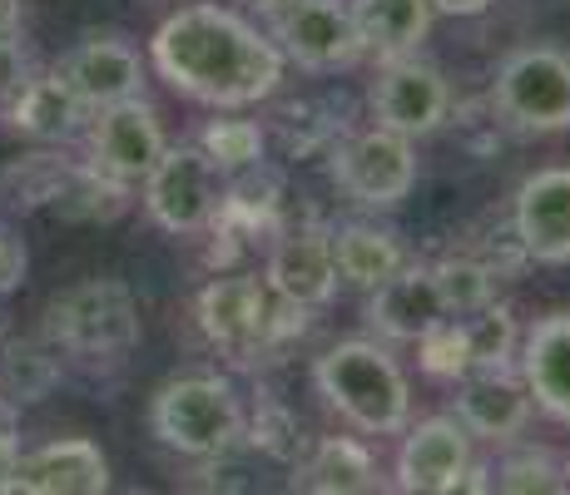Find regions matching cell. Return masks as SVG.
Listing matches in <instances>:
<instances>
[{"instance_id":"8fae6325","label":"cell","mask_w":570,"mask_h":495,"mask_svg":"<svg viewBox=\"0 0 570 495\" xmlns=\"http://www.w3.org/2000/svg\"><path fill=\"white\" fill-rule=\"evenodd\" d=\"M333 179L353 204L397 208L416 184V149H412V139L372 125L333 154Z\"/></svg>"},{"instance_id":"f546056e","label":"cell","mask_w":570,"mask_h":495,"mask_svg":"<svg viewBox=\"0 0 570 495\" xmlns=\"http://www.w3.org/2000/svg\"><path fill=\"white\" fill-rule=\"evenodd\" d=\"M244 442H254L273 461H293L298 456V426L283 406H258L254 422H244Z\"/></svg>"},{"instance_id":"f1b7e54d","label":"cell","mask_w":570,"mask_h":495,"mask_svg":"<svg viewBox=\"0 0 570 495\" xmlns=\"http://www.w3.org/2000/svg\"><path fill=\"white\" fill-rule=\"evenodd\" d=\"M497 491H511V495H556L566 491V461H556L551 451H511L507 461L497 466Z\"/></svg>"},{"instance_id":"ba28073f","label":"cell","mask_w":570,"mask_h":495,"mask_svg":"<svg viewBox=\"0 0 570 495\" xmlns=\"http://www.w3.org/2000/svg\"><path fill=\"white\" fill-rule=\"evenodd\" d=\"M268 20H273V46L298 70L337 75L363 60V40L353 30L347 0H273Z\"/></svg>"},{"instance_id":"8992f818","label":"cell","mask_w":570,"mask_h":495,"mask_svg":"<svg viewBox=\"0 0 570 495\" xmlns=\"http://www.w3.org/2000/svg\"><path fill=\"white\" fill-rule=\"evenodd\" d=\"M491 105L521 135H570V55L556 46L511 50L491 85Z\"/></svg>"},{"instance_id":"5b68a950","label":"cell","mask_w":570,"mask_h":495,"mask_svg":"<svg viewBox=\"0 0 570 495\" xmlns=\"http://www.w3.org/2000/svg\"><path fill=\"white\" fill-rule=\"evenodd\" d=\"M46 343L80 362H125L139 347V303L119 278H85L46 307Z\"/></svg>"},{"instance_id":"4316f807","label":"cell","mask_w":570,"mask_h":495,"mask_svg":"<svg viewBox=\"0 0 570 495\" xmlns=\"http://www.w3.org/2000/svg\"><path fill=\"white\" fill-rule=\"evenodd\" d=\"M416 362L432 382L442 387H456V382L471 372V343H466V323L462 317H442L432 323L422 337H416Z\"/></svg>"},{"instance_id":"3957f363","label":"cell","mask_w":570,"mask_h":495,"mask_svg":"<svg viewBox=\"0 0 570 495\" xmlns=\"http://www.w3.org/2000/svg\"><path fill=\"white\" fill-rule=\"evenodd\" d=\"M244 402L224 377L189 372V377L164 382L149 402V432L159 446L189 461H224L228 451L244 442Z\"/></svg>"},{"instance_id":"7402d4cb","label":"cell","mask_w":570,"mask_h":495,"mask_svg":"<svg viewBox=\"0 0 570 495\" xmlns=\"http://www.w3.org/2000/svg\"><path fill=\"white\" fill-rule=\"evenodd\" d=\"M293 486L298 491H317V495H363L377 491V461L363 442L353 436H323L308 456L293 466Z\"/></svg>"},{"instance_id":"4dcf8cb0","label":"cell","mask_w":570,"mask_h":495,"mask_svg":"<svg viewBox=\"0 0 570 495\" xmlns=\"http://www.w3.org/2000/svg\"><path fill=\"white\" fill-rule=\"evenodd\" d=\"M26 80H30V55L20 46V36H0V109L20 95Z\"/></svg>"},{"instance_id":"cb8c5ba5","label":"cell","mask_w":570,"mask_h":495,"mask_svg":"<svg viewBox=\"0 0 570 495\" xmlns=\"http://www.w3.org/2000/svg\"><path fill=\"white\" fill-rule=\"evenodd\" d=\"M60 382V357L46 343H10L0 347V392L10 402H40Z\"/></svg>"},{"instance_id":"83f0119b","label":"cell","mask_w":570,"mask_h":495,"mask_svg":"<svg viewBox=\"0 0 570 495\" xmlns=\"http://www.w3.org/2000/svg\"><path fill=\"white\" fill-rule=\"evenodd\" d=\"M432 278H436V293H442L446 317H471V313H481L487 303H497V278H491V268L487 263H476V258L436 263Z\"/></svg>"},{"instance_id":"ac0fdd59","label":"cell","mask_w":570,"mask_h":495,"mask_svg":"<svg viewBox=\"0 0 570 495\" xmlns=\"http://www.w3.org/2000/svg\"><path fill=\"white\" fill-rule=\"evenodd\" d=\"M16 491L26 495H105L109 491V461L105 451L85 436H60L36 451H20Z\"/></svg>"},{"instance_id":"d6a6232c","label":"cell","mask_w":570,"mask_h":495,"mask_svg":"<svg viewBox=\"0 0 570 495\" xmlns=\"http://www.w3.org/2000/svg\"><path fill=\"white\" fill-rule=\"evenodd\" d=\"M16 466H20V442L10 436V426H0V495L16 491Z\"/></svg>"},{"instance_id":"ffe728a7","label":"cell","mask_w":570,"mask_h":495,"mask_svg":"<svg viewBox=\"0 0 570 495\" xmlns=\"http://www.w3.org/2000/svg\"><path fill=\"white\" fill-rule=\"evenodd\" d=\"M6 119L16 135L40 139V145H60V139L80 135L90 109L60 80V70H50V75H30V80L20 85V95L6 105Z\"/></svg>"},{"instance_id":"603a6c76","label":"cell","mask_w":570,"mask_h":495,"mask_svg":"<svg viewBox=\"0 0 570 495\" xmlns=\"http://www.w3.org/2000/svg\"><path fill=\"white\" fill-rule=\"evenodd\" d=\"M327 244H333L337 283L363 288V293L387 283L392 273L407 263V248L397 244V234H387V228H377V224H343L327 234Z\"/></svg>"},{"instance_id":"277c9868","label":"cell","mask_w":570,"mask_h":495,"mask_svg":"<svg viewBox=\"0 0 570 495\" xmlns=\"http://www.w3.org/2000/svg\"><path fill=\"white\" fill-rule=\"evenodd\" d=\"M303 317H308L303 307L283 303L268 288V278H254V273H228V278H214L199 293L204 337L238 367L273 352L293 327H303Z\"/></svg>"},{"instance_id":"5bb4252c","label":"cell","mask_w":570,"mask_h":495,"mask_svg":"<svg viewBox=\"0 0 570 495\" xmlns=\"http://www.w3.org/2000/svg\"><path fill=\"white\" fill-rule=\"evenodd\" d=\"M456 422L471 432V442H491L507 446L517 442L531 422V392H525L517 367H497V372H466L456 382Z\"/></svg>"},{"instance_id":"44dd1931","label":"cell","mask_w":570,"mask_h":495,"mask_svg":"<svg viewBox=\"0 0 570 495\" xmlns=\"http://www.w3.org/2000/svg\"><path fill=\"white\" fill-rule=\"evenodd\" d=\"M353 30L363 40V55L377 60H397V55H416L422 40L432 36V0H347Z\"/></svg>"},{"instance_id":"d590c367","label":"cell","mask_w":570,"mask_h":495,"mask_svg":"<svg viewBox=\"0 0 570 495\" xmlns=\"http://www.w3.org/2000/svg\"><path fill=\"white\" fill-rule=\"evenodd\" d=\"M566 491H570V461H566Z\"/></svg>"},{"instance_id":"9a60e30c","label":"cell","mask_w":570,"mask_h":495,"mask_svg":"<svg viewBox=\"0 0 570 495\" xmlns=\"http://www.w3.org/2000/svg\"><path fill=\"white\" fill-rule=\"evenodd\" d=\"M268 288L283 303L303 307H327L337 293V268H333V244H327V228H278V244L268 253V268H263Z\"/></svg>"},{"instance_id":"e0dca14e","label":"cell","mask_w":570,"mask_h":495,"mask_svg":"<svg viewBox=\"0 0 570 495\" xmlns=\"http://www.w3.org/2000/svg\"><path fill=\"white\" fill-rule=\"evenodd\" d=\"M517 372L531 392V406L551 422L570 426V307L551 317H535L521 333Z\"/></svg>"},{"instance_id":"d6986e66","label":"cell","mask_w":570,"mask_h":495,"mask_svg":"<svg viewBox=\"0 0 570 495\" xmlns=\"http://www.w3.org/2000/svg\"><path fill=\"white\" fill-rule=\"evenodd\" d=\"M442 317L446 307H442V293H436L432 268H416V263H402L387 283H377L367 293V323L387 343H416Z\"/></svg>"},{"instance_id":"9c48e42d","label":"cell","mask_w":570,"mask_h":495,"mask_svg":"<svg viewBox=\"0 0 570 495\" xmlns=\"http://www.w3.org/2000/svg\"><path fill=\"white\" fill-rule=\"evenodd\" d=\"M367 99H372V119L402 139H426L452 119V85L422 55L382 60Z\"/></svg>"},{"instance_id":"6da1fadb","label":"cell","mask_w":570,"mask_h":495,"mask_svg":"<svg viewBox=\"0 0 570 495\" xmlns=\"http://www.w3.org/2000/svg\"><path fill=\"white\" fill-rule=\"evenodd\" d=\"M149 65L174 95L234 115L278 95L288 60L248 16L214 0H194L159 20L149 36Z\"/></svg>"},{"instance_id":"7a4b0ae2","label":"cell","mask_w":570,"mask_h":495,"mask_svg":"<svg viewBox=\"0 0 570 495\" xmlns=\"http://www.w3.org/2000/svg\"><path fill=\"white\" fill-rule=\"evenodd\" d=\"M313 387L363 436H397L412 422V387L397 357L372 337H347L327 347L313 367Z\"/></svg>"},{"instance_id":"484cf974","label":"cell","mask_w":570,"mask_h":495,"mask_svg":"<svg viewBox=\"0 0 570 495\" xmlns=\"http://www.w3.org/2000/svg\"><path fill=\"white\" fill-rule=\"evenodd\" d=\"M199 149L214 159L224 179H234V174H248L263 164V129L254 119H214V125H204Z\"/></svg>"},{"instance_id":"4fadbf2b","label":"cell","mask_w":570,"mask_h":495,"mask_svg":"<svg viewBox=\"0 0 570 495\" xmlns=\"http://www.w3.org/2000/svg\"><path fill=\"white\" fill-rule=\"evenodd\" d=\"M511 228L531 263L566 268L570 263V164H551L521 179L511 198Z\"/></svg>"},{"instance_id":"7c38bea8","label":"cell","mask_w":570,"mask_h":495,"mask_svg":"<svg viewBox=\"0 0 570 495\" xmlns=\"http://www.w3.org/2000/svg\"><path fill=\"white\" fill-rule=\"evenodd\" d=\"M164 145L169 139H164L159 109L145 95L95 109V119H90V169H100L105 179L129 184V189L145 184V174L155 169Z\"/></svg>"},{"instance_id":"52a82bcc","label":"cell","mask_w":570,"mask_h":495,"mask_svg":"<svg viewBox=\"0 0 570 495\" xmlns=\"http://www.w3.org/2000/svg\"><path fill=\"white\" fill-rule=\"evenodd\" d=\"M224 198V174L199 145H164L155 169L145 174V214L174 238L204 234Z\"/></svg>"},{"instance_id":"836d02e7","label":"cell","mask_w":570,"mask_h":495,"mask_svg":"<svg viewBox=\"0 0 570 495\" xmlns=\"http://www.w3.org/2000/svg\"><path fill=\"white\" fill-rule=\"evenodd\" d=\"M497 0H432L436 16H456V20H471V16H487Z\"/></svg>"},{"instance_id":"1f68e13d","label":"cell","mask_w":570,"mask_h":495,"mask_svg":"<svg viewBox=\"0 0 570 495\" xmlns=\"http://www.w3.org/2000/svg\"><path fill=\"white\" fill-rule=\"evenodd\" d=\"M26 268H30L26 238H20L10 224H0V297L16 293L20 283H26Z\"/></svg>"},{"instance_id":"d4e9b609","label":"cell","mask_w":570,"mask_h":495,"mask_svg":"<svg viewBox=\"0 0 570 495\" xmlns=\"http://www.w3.org/2000/svg\"><path fill=\"white\" fill-rule=\"evenodd\" d=\"M466 323V343H471V372H497V367H517V347H521V327L511 317V307L487 303L481 313L462 317Z\"/></svg>"},{"instance_id":"2e32d148","label":"cell","mask_w":570,"mask_h":495,"mask_svg":"<svg viewBox=\"0 0 570 495\" xmlns=\"http://www.w3.org/2000/svg\"><path fill=\"white\" fill-rule=\"evenodd\" d=\"M60 80L70 85V90L85 99V109L95 115V109H105V105L145 95V60H139V50L129 46V40L90 36L60 60Z\"/></svg>"},{"instance_id":"e575fe53","label":"cell","mask_w":570,"mask_h":495,"mask_svg":"<svg viewBox=\"0 0 570 495\" xmlns=\"http://www.w3.org/2000/svg\"><path fill=\"white\" fill-rule=\"evenodd\" d=\"M0 36H20V0H0Z\"/></svg>"},{"instance_id":"30bf717a","label":"cell","mask_w":570,"mask_h":495,"mask_svg":"<svg viewBox=\"0 0 570 495\" xmlns=\"http://www.w3.org/2000/svg\"><path fill=\"white\" fill-rule=\"evenodd\" d=\"M402 446L392 461V486L412 495H452L466 491L471 476V432L456 416H422V422L402 426Z\"/></svg>"}]
</instances>
